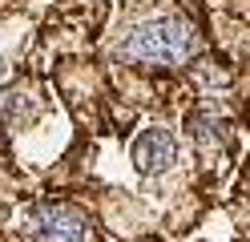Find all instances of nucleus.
<instances>
[{
	"mask_svg": "<svg viewBox=\"0 0 250 242\" xmlns=\"http://www.w3.org/2000/svg\"><path fill=\"white\" fill-rule=\"evenodd\" d=\"M194 24L186 16L174 12H162V16H149V21L133 24L125 32V41L117 53L133 65H149V69H169V65H186L194 53Z\"/></svg>",
	"mask_w": 250,
	"mask_h": 242,
	"instance_id": "nucleus-1",
	"label": "nucleus"
},
{
	"mask_svg": "<svg viewBox=\"0 0 250 242\" xmlns=\"http://www.w3.org/2000/svg\"><path fill=\"white\" fill-rule=\"evenodd\" d=\"M174 161H178V141H174L169 129L153 125V129H146V133H137V141H133V166L142 170L146 177L166 174Z\"/></svg>",
	"mask_w": 250,
	"mask_h": 242,
	"instance_id": "nucleus-3",
	"label": "nucleus"
},
{
	"mask_svg": "<svg viewBox=\"0 0 250 242\" xmlns=\"http://www.w3.org/2000/svg\"><path fill=\"white\" fill-rule=\"evenodd\" d=\"M33 238L37 242H89V214L77 202H37Z\"/></svg>",
	"mask_w": 250,
	"mask_h": 242,
	"instance_id": "nucleus-2",
	"label": "nucleus"
}]
</instances>
